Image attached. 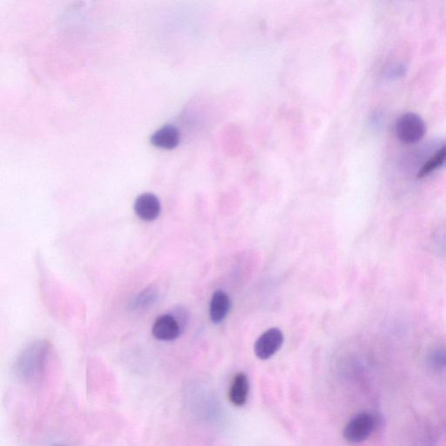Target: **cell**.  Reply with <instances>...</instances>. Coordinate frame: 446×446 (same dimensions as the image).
I'll list each match as a JSON object with an SVG mask.
<instances>
[{
	"label": "cell",
	"instance_id": "cell-1",
	"mask_svg": "<svg viewBox=\"0 0 446 446\" xmlns=\"http://www.w3.org/2000/svg\"><path fill=\"white\" fill-rule=\"evenodd\" d=\"M50 350V343L46 340H36L25 347L14 367L17 378L25 385H40L45 378Z\"/></svg>",
	"mask_w": 446,
	"mask_h": 446
},
{
	"label": "cell",
	"instance_id": "cell-2",
	"mask_svg": "<svg viewBox=\"0 0 446 446\" xmlns=\"http://www.w3.org/2000/svg\"><path fill=\"white\" fill-rule=\"evenodd\" d=\"M186 313L184 309H177L173 313L157 318L152 327V334L160 341L170 342L181 336L186 326Z\"/></svg>",
	"mask_w": 446,
	"mask_h": 446
},
{
	"label": "cell",
	"instance_id": "cell-3",
	"mask_svg": "<svg viewBox=\"0 0 446 446\" xmlns=\"http://www.w3.org/2000/svg\"><path fill=\"white\" fill-rule=\"evenodd\" d=\"M379 425L378 416L371 412H361L350 420L343 430V438L357 444L368 440Z\"/></svg>",
	"mask_w": 446,
	"mask_h": 446
},
{
	"label": "cell",
	"instance_id": "cell-4",
	"mask_svg": "<svg viewBox=\"0 0 446 446\" xmlns=\"http://www.w3.org/2000/svg\"><path fill=\"white\" fill-rule=\"evenodd\" d=\"M395 132L402 144H415L425 136L426 126L421 117L416 113H405L397 119Z\"/></svg>",
	"mask_w": 446,
	"mask_h": 446
},
{
	"label": "cell",
	"instance_id": "cell-5",
	"mask_svg": "<svg viewBox=\"0 0 446 446\" xmlns=\"http://www.w3.org/2000/svg\"><path fill=\"white\" fill-rule=\"evenodd\" d=\"M283 334L279 329L272 328L259 336L255 343V354L262 360L272 357L280 350L283 343Z\"/></svg>",
	"mask_w": 446,
	"mask_h": 446
},
{
	"label": "cell",
	"instance_id": "cell-6",
	"mask_svg": "<svg viewBox=\"0 0 446 446\" xmlns=\"http://www.w3.org/2000/svg\"><path fill=\"white\" fill-rule=\"evenodd\" d=\"M135 213L144 221H153L159 217L160 204L152 193H144L138 197L134 205Z\"/></svg>",
	"mask_w": 446,
	"mask_h": 446
},
{
	"label": "cell",
	"instance_id": "cell-7",
	"mask_svg": "<svg viewBox=\"0 0 446 446\" xmlns=\"http://www.w3.org/2000/svg\"><path fill=\"white\" fill-rule=\"evenodd\" d=\"M250 393V380L243 372L237 373L229 390V400L235 407H243Z\"/></svg>",
	"mask_w": 446,
	"mask_h": 446
},
{
	"label": "cell",
	"instance_id": "cell-8",
	"mask_svg": "<svg viewBox=\"0 0 446 446\" xmlns=\"http://www.w3.org/2000/svg\"><path fill=\"white\" fill-rule=\"evenodd\" d=\"M231 302L228 294L226 292L219 290L215 292L212 295L210 316V319L214 324H220L225 319L229 312Z\"/></svg>",
	"mask_w": 446,
	"mask_h": 446
},
{
	"label": "cell",
	"instance_id": "cell-9",
	"mask_svg": "<svg viewBox=\"0 0 446 446\" xmlns=\"http://www.w3.org/2000/svg\"><path fill=\"white\" fill-rule=\"evenodd\" d=\"M179 142L180 134L177 127L170 125L156 131L151 137V144L159 148L173 149L177 147Z\"/></svg>",
	"mask_w": 446,
	"mask_h": 446
},
{
	"label": "cell",
	"instance_id": "cell-10",
	"mask_svg": "<svg viewBox=\"0 0 446 446\" xmlns=\"http://www.w3.org/2000/svg\"><path fill=\"white\" fill-rule=\"evenodd\" d=\"M446 165V142L436 149L433 155L427 159L418 172L416 177L419 179L429 177L435 172L441 170Z\"/></svg>",
	"mask_w": 446,
	"mask_h": 446
},
{
	"label": "cell",
	"instance_id": "cell-11",
	"mask_svg": "<svg viewBox=\"0 0 446 446\" xmlns=\"http://www.w3.org/2000/svg\"><path fill=\"white\" fill-rule=\"evenodd\" d=\"M159 298V291L155 286H148L144 290L139 292L135 297L131 300L129 303V310L132 312H137L148 308V307L155 305Z\"/></svg>",
	"mask_w": 446,
	"mask_h": 446
},
{
	"label": "cell",
	"instance_id": "cell-12",
	"mask_svg": "<svg viewBox=\"0 0 446 446\" xmlns=\"http://www.w3.org/2000/svg\"><path fill=\"white\" fill-rule=\"evenodd\" d=\"M428 364L434 371L446 370V346H440L431 350L428 356Z\"/></svg>",
	"mask_w": 446,
	"mask_h": 446
},
{
	"label": "cell",
	"instance_id": "cell-13",
	"mask_svg": "<svg viewBox=\"0 0 446 446\" xmlns=\"http://www.w3.org/2000/svg\"><path fill=\"white\" fill-rule=\"evenodd\" d=\"M434 237L438 250L446 254V225L440 227L435 232Z\"/></svg>",
	"mask_w": 446,
	"mask_h": 446
},
{
	"label": "cell",
	"instance_id": "cell-14",
	"mask_svg": "<svg viewBox=\"0 0 446 446\" xmlns=\"http://www.w3.org/2000/svg\"><path fill=\"white\" fill-rule=\"evenodd\" d=\"M405 74V68L403 65H397L387 72V78L389 79H397L402 78Z\"/></svg>",
	"mask_w": 446,
	"mask_h": 446
}]
</instances>
